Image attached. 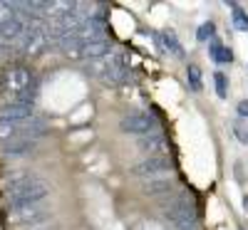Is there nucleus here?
<instances>
[{"instance_id": "obj_19", "label": "nucleus", "mask_w": 248, "mask_h": 230, "mask_svg": "<svg viewBox=\"0 0 248 230\" xmlns=\"http://www.w3.org/2000/svg\"><path fill=\"white\" fill-rule=\"evenodd\" d=\"M214 32H216V25L209 20V23H203V25L199 28L196 40H199V43H209V40H214Z\"/></svg>"}, {"instance_id": "obj_5", "label": "nucleus", "mask_w": 248, "mask_h": 230, "mask_svg": "<svg viewBox=\"0 0 248 230\" xmlns=\"http://www.w3.org/2000/svg\"><path fill=\"white\" fill-rule=\"evenodd\" d=\"M169 171H171L169 158H144V161L132 166L129 176L141 178V181H154V178H164V173H169Z\"/></svg>"}, {"instance_id": "obj_6", "label": "nucleus", "mask_w": 248, "mask_h": 230, "mask_svg": "<svg viewBox=\"0 0 248 230\" xmlns=\"http://www.w3.org/2000/svg\"><path fill=\"white\" fill-rule=\"evenodd\" d=\"M156 127H159V121L152 114H127L119 121V129L132 136H149L156 131Z\"/></svg>"}, {"instance_id": "obj_8", "label": "nucleus", "mask_w": 248, "mask_h": 230, "mask_svg": "<svg viewBox=\"0 0 248 230\" xmlns=\"http://www.w3.org/2000/svg\"><path fill=\"white\" fill-rule=\"evenodd\" d=\"M105 32H107L105 15H102V13H92V15H87L85 23H82V25L75 30L72 37L82 40V43H97V40H107Z\"/></svg>"}, {"instance_id": "obj_1", "label": "nucleus", "mask_w": 248, "mask_h": 230, "mask_svg": "<svg viewBox=\"0 0 248 230\" xmlns=\"http://www.w3.org/2000/svg\"><path fill=\"white\" fill-rule=\"evenodd\" d=\"M8 201L10 208H20V205H30V203H43L52 188L37 176H28V173H15L8 181Z\"/></svg>"}, {"instance_id": "obj_23", "label": "nucleus", "mask_w": 248, "mask_h": 230, "mask_svg": "<svg viewBox=\"0 0 248 230\" xmlns=\"http://www.w3.org/2000/svg\"><path fill=\"white\" fill-rule=\"evenodd\" d=\"M243 205H246V208H248V198H246V201H243Z\"/></svg>"}, {"instance_id": "obj_12", "label": "nucleus", "mask_w": 248, "mask_h": 230, "mask_svg": "<svg viewBox=\"0 0 248 230\" xmlns=\"http://www.w3.org/2000/svg\"><path fill=\"white\" fill-rule=\"evenodd\" d=\"M141 193L149 198H161V196H174V181L171 178H154L141 183Z\"/></svg>"}, {"instance_id": "obj_10", "label": "nucleus", "mask_w": 248, "mask_h": 230, "mask_svg": "<svg viewBox=\"0 0 248 230\" xmlns=\"http://www.w3.org/2000/svg\"><path fill=\"white\" fill-rule=\"evenodd\" d=\"M25 30H28V20L20 17V15H15V17L8 20L5 25H0V43H3V45H8V43H20V40H23V35H25Z\"/></svg>"}, {"instance_id": "obj_3", "label": "nucleus", "mask_w": 248, "mask_h": 230, "mask_svg": "<svg viewBox=\"0 0 248 230\" xmlns=\"http://www.w3.org/2000/svg\"><path fill=\"white\" fill-rule=\"evenodd\" d=\"M32 82H35V77H32V72L28 67L13 65L3 72V77H0V92H3L5 97H10V94L17 97L20 92H25Z\"/></svg>"}, {"instance_id": "obj_22", "label": "nucleus", "mask_w": 248, "mask_h": 230, "mask_svg": "<svg viewBox=\"0 0 248 230\" xmlns=\"http://www.w3.org/2000/svg\"><path fill=\"white\" fill-rule=\"evenodd\" d=\"M236 112H238V116H243V119H248V99H243V101H238V107H236Z\"/></svg>"}, {"instance_id": "obj_15", "label": "nucleus", "mask_w": 248, "mask_h": 230, "mask_svg": "<svg viewBox=\"0 0 248 230\" xmlns=\"http://www.w3.org/2000/svg\"><path fill=\"white\" fill-rule=\"evenodd\" d=\"M211 57L223 65V62H231V59H233V50H231V47H223L218 40L214 37V40H211Z\"/></svg>"}, {"instance_id": "obj_14", "label": "nucleus", "mask_w": 248, "mask_h": 230, "mask_svg": "<svg viewBox=\"0 0 248 230\" xmlns=\"http://www.w3.org/2000/svg\"><path fill=\"white\" fill-rule=\"evenodd\" d=\"M159 43H161L164 52H169L171 57H176V59L184 57V47H181V43H179V37L174 35V30H164V32H159Z\"/></svg>"}, {"instance_id": "obj_21", "label": "nucleus", "mask_w": 248, "mask_h": 230, "mask_svg": "<svg viewBox=\"0 0 248 230\" xmlns=\"http://www.w3.org/2000/svg\"><path fill=\"white\" fill-rule=\"evenodd\" d=\"M10 17H15V3H0V25H5Z\"/></svg>"}, {"instance_id": "obj_13", "label": "nucleus", "mask_w": 248, "mask_h": 230, "mask_svg": "<svg viewBox=\"0 0 248 230\" xmlns=\"http://www.w3.org/2000/svg\"><path fill=\"white\" fill-rule=\"evenodd\" d=\"M35 149V144L30 139H23V136H10L5 144H3V154L8 158H17V156H28L32 154Z\"/></svg>"}, {"instance_id": "obj_7", "label": "nucleus", "mask_w": 248, "mask_h": 230, "mask_svg": "<svg viewBox=\"0 0 248 230\" xmlns=\"http://www.w3.org/2000/svg\"><path fill=\"white\" fill-rule=\"evenodd\" d=\"M52 216L50 205L45 203H30V205H20V208H10V218L20 225H37Z\"/></svg>"}, {"instance_id": "obj_17", "label": "nucleus", "mask_w": 248, "mask_h": 230, "mask_svg": "<svg viewBox=\"0 0 248 230\" xmlns=\"http://www.w3.org/2000/svg\"><path fill=\"white\" fill-rule=\"evenodd\" d=\"M129 79H132V72L129 70H114L102 82H105V85H122V82H129Z\"/></svg>"}, {"instance_id": "obj_9", "label": "nucleus", "mask_w": 248, "mask_h": 230, "mask_svg": "<svg viewBox=\"0 0 248 230\" xmlns=\"http://www.w3.org/2000/svg\"><path fill=\"white\" fill-rule=\"evenodd\" d=\"M139 151L147 154V158H167L169 154V141L164 139V134L154 131L149 136H141L139 139Z\"/></svg>"}, {"instance_id": "obj_20", "label": "nucleus", "mask_w": 248, "mask_h": 230, "mask_svg": "<svg viewBox=\"0 0 248 230\" xmlns=\"http://www.w3.org/2000/svg\"><path fill=\"white\" fill-rule=\"evenodd\" d=\"M231 17H233V28H236V30L248 32V15H246L241 8H236V5H233V15H231Z\"/></svg>"}, {"instance_id": "obj_2", "label": "nucleus", "mask_w": 248, "mask_h": 230, "mask_svg": "<svg viewBox=\"0 0 248 230\" xmlns=\"http://www.w3.org/2000/svg\"><path fill=\"white\" fill-rule=\"evenodd\" d=\"M161 216L167 218L176 230H191L199 225V211L191 196L174 193L161 203Z\"/></svg>"}, {"instance_id": "obj_16", "label": "nucleus", "mask_w": 248, "mask_h": 230, "mask_svg": "<svg viewBox=\"0 0 248 230\" xmlns=\"http://www.w3.org/2000/svg\"><path fill=\"white\" fill-rule=\"evenodd\" d=\"M186 79H189V87H191L194 92H201V89H203V85H201V70H199L196 65L186 67Z\"/></svg>"}, {"instance_id": "obj_18", "label": "nucleus", "mask_w": 248, "mask_h": 230, "mask_svg": "<svg viewBox=\"0 0 248 230\" xmlns=\"http://www.w3.org/2000/svg\"><path fill=\"white\" fill-rule=\"evenodd\" d=\"M214 85H216V94L221 99L229 97V77H226L223 72H214Z\"/></svg>"}, {"instance_id": "obj_4", "label": "nucleus", "mask_w": 248, "mask_h": 230, "mask_svg": "<svg viewBox=\"0 0 248 230\" xmlns=\"http://www.w3.org/2000/svg\"><path fill=\"white\" fill-rule=\"evenodd\" d=\"M45 47H47V28L43 23H37V20H32L23 35V40H20V50L28 57H37L45 52Z\"/></svg>"}, {"instance_id": "obj_11", "label": "nucleus", "mask_w": 248, "mask_h": 230, "mask_svg": "<svg viewBox=\"0 0 248 230\" xmlns=\"http://www.w3.org/2000/svg\"><path fill=\"white\" fill-rule=\"evenodd\" d=\"M32 119V107H25V104H3L0 107V121H5V124H23Z\"/></svg>"}, {"instance_id": "obj_24", "label": "nucleus", "mask_w": 248, "mask_h": 230, "mask_svg": "<svg viewBox=\"0 0 248 230\" xmlns=\"http://www.w3.org/2000/svg\"><path fill=\"white\" fill-rule=\"evenodd\" d=\"M0 47H3V43H0Z\"/></svg>"}]
</instances>
